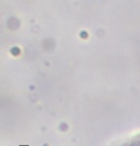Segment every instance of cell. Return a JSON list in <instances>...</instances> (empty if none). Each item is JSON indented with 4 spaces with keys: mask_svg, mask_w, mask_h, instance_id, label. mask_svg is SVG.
I'll return each instance as SVG.
<instances>
[{
    "mask_svg": "<svg viewBox=\"0 0 140 146\" xmlns=\"http://www.w3.org/2000/svg\"><path fill=\"white\" fill-rule=\"evenodd\" d=\"M131 146H140V141H138V142H136V143H133Z\"/></svg>",
    "mask_w": 140,
    "mask_h": 146,
    "instance_id": "1",
    "label": "cell"
}]
</instances>
